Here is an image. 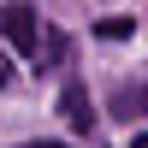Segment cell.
<instances>
[{
    "label": "cell",
    "instance_id": "6da1fadb",
    "mask_svg": "<svg viewBox=\"0 0 148 148\" xmlns=\"http://www.w3.org/2000/svg\"><path fill=\"white\" fill-rule=\"evenodd\" d=\"M0 42H12L18 53H36L42 47V24H36V12L24 0H6L0 6Z\"/></svg>",
    "mask_w": 148,
    "mask_h": 148
},
{
    "label": "cell",
    "instance_id": "7a4b0ae2",
    "mask_svg": "<svg viewBox=\"0 0 148 148\" xmlns=\"http://www.w3.org/2000/svg\"><path fill=\"white\" fill-rule=\"evenodd\" d=\"M59 119H65L71 130L95 125V107H89V89H83V83H65V89H59Z\"/></svg>",
    "mask_w": 148,
    "mask_h": 148
},
{
    "label": "cell",
    "instance_id": "3957f363",
    "mask_svg": "<svg viewBox=\"0 0 148 148\" xmlns=\"http://www.w3.org/2000/svg\"><path fill=\"white\" fill-rule=\"evenodd\" d=\"M142 107H148V83H136V89H119V95H113V113H119V119H136Z\"/></svg>",
    "mask_w": 148,
    "mask_h": 148
},
{
    "label": "cell",
    "instance_id": "277c9868",
    "mask_svg": "<svg viewBox=\"0 0 148 148\" xmlns=\"http://www.w3.org/2000/svg\"><path fill=\"white\" fill-rule=\"evenodd\" d=\"M130 30H136V18H101V24H95V36H101V42H125Z\"/></svg>",
    "mask_w": 148,
    "mask_h": 148
},
{
    "label": "cell",
    "instance_id": "5b68a950",
    "mask_svg": "<svg viewBox=\"0 0 148 148\" xmlns=\"http://www.w3.org/2000/svg\"><path fill=\"white\" fill-rule=\"evenodd\" d=\"M6 83H12V59L0 53V89H6Z\"/></svg>",
    "mask_w": 148,
    "mask_h": 148
},
{
    "label": "cell",
    "instance_id": "8992f818",
    "mask_svg": "<svg viewBox=\"0 0 148 148\" xmlns=\"http://www.w3.org/2000/svg\"><path fill=\"white\" fill-rule=\"evenodd\" d=\"M130 148H148V130H136V136H130Z\"/></svg>",
    "mask_w": 148,
    "mask_h": 148
},
{
    "label": "cell",
    "instance_id": "52a82bcc",
    "mask_svg": "<svg viewBox=\"0 0 148 148\" xmlns=\"http://www.w3.org/2000/svg\"><path fill=\"white\" fill-rule=\"evenodd\" d=\"M36 148H71V142H36Z\"/></svg>",
    "mask_w": 148,
    "mask_h": 148
}]
</instances>
